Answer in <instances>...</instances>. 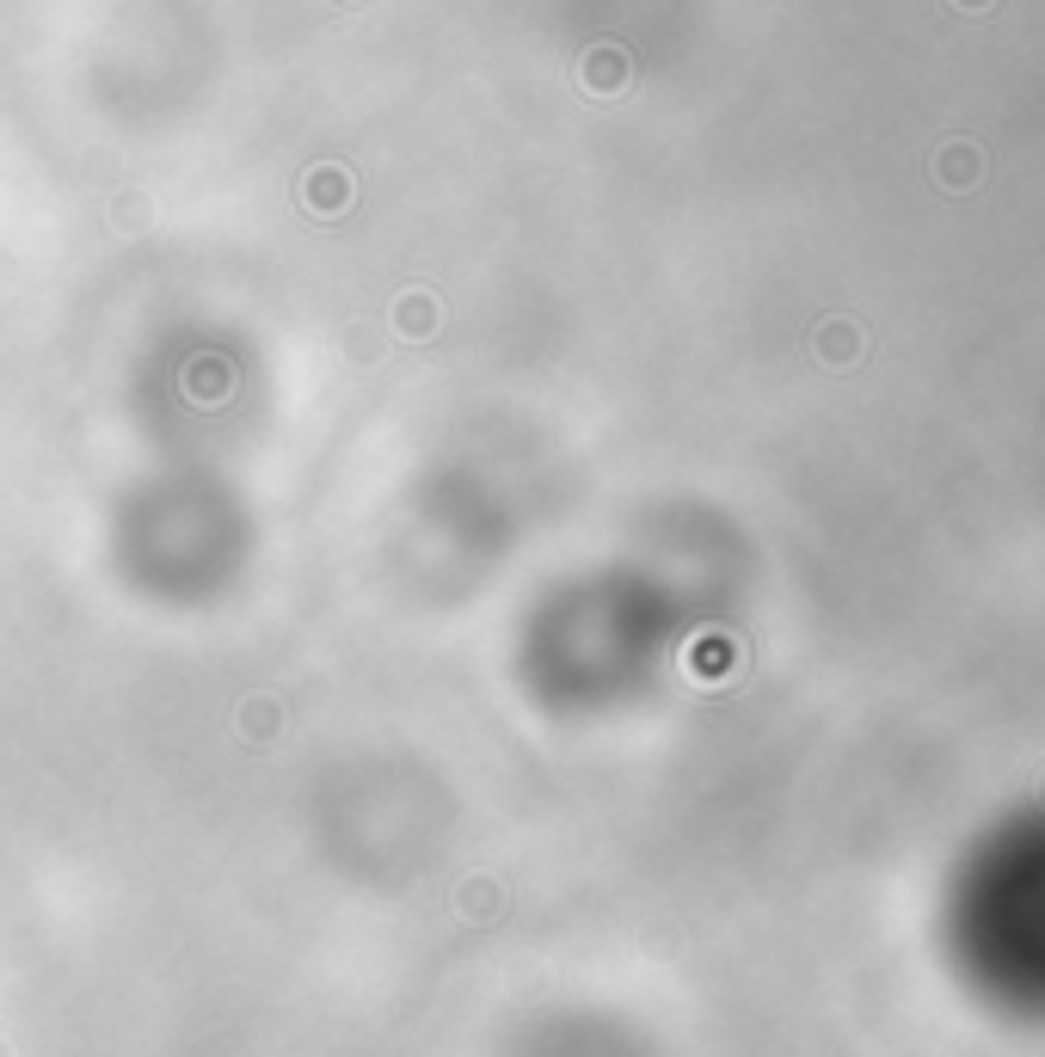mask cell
Wrapping results in <instances>:
<instances>
[{
    "label": "cell",
    "mask_w": 1045,
    "mask_h": 1057,
    "mask_svg": "<svg viewBox=\"0 0 1045 1057\" xmlns=\"http://www.w3.org/2000/svg\"><path fill=\"white\" fill-rule=\"evenodd\" d=\"M941 179H947V191H966L972 179H978V155H972V148H947V155H941Z\"/></svg>",
    "instance_id": "1"
},
{
    "label": "cell",
    "mask_w": 1045,
    "mask_h": 1057,
    "mask_svg": "<svg viewBox=\"0 0 1045 1057\" xmlns=\"http://www.w3.org/2000/svg\"><path fill=\"white\" fill-rule=\"evenodd\" d=\"M959 7H984V0H959Z\"/></svg>",
    "instance_id": "2"
}]
</instances>
